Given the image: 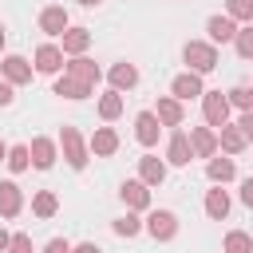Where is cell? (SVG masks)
<instances>
[{
  "mask_svg": "<svg viewBox=\"0 0 253 253\" xmlns=\"http://www.w3.org/2000/svg\"><path fill=\"white\" fill-rule=\"evenodd\" d=\"M166 158H170L174 166H190V158H194V146H190V134H182V130H174V134H170V146H166Z\"/></svg>",
  "mask_w": 253,
  "mask_h": 253,
  "instance_id": "cell-5",
  "label": "cell"
},
{
  "mask_svg": "<svg viewBox=\"0 0 253 253\" xmlns=\"http://www.w3.org/2000/svg\"><path fill=\"white\" fill-rule=\"evenodd\" d=\"M28 150H32V166L51 170V162H55V142H51V138H43V134H40V138H32V146H28Z\"/></svg>",
  "mask_w": 253,
  "mask_h": 253,
  "instance_id": "cell-13",
  "label": "cell"
},
{
  "mask_svg": "<svg viewBox=\"0 0 253 253\" xmlns=\"http://www.w3.org/2000/svg\"><path fill=\"white\" fill-rule=\"evenodd\" d=\"M8 166L20 174V170H28L32 166V150L28 146H8Z\"/></svg>",
  "mask_w": 253,
  "mask_h": 253,
  "instance_id": "cell-28",
  "label": "cell"
},
{
  "mask_svg": "<svg viewBox=\"0 0 253 253\" xmlns=\"http://www.w3.org/2000/svg\"><path fill=\"white\" fill-rule=\"evenodd\" d=\"M158 123L162 126H182V103L178 99H158Z\"/></svg>",
  "mask_w": 253,
  "mask_h": 253,
  "instance_id": "cell-19",
  "label": "cell"
},
{
  "mask_svg": "<svg viewBox=\"0 0 253 253\" xmlns=\"http://www.w3.org/2000/svg\"><path fill=\"white\" fill-rule=\"evenodd\" d=\"M99 115H103V119H119V115H123V95H119V91H107V95L99 99Z\"/></svg>",
  "mask_w": 253,
  "mask_h": 253,
  "instance_id": "cell-25",
  "label": "cell"
},
{
  "mask_svg": "<svg viewBox=\"0 0 253 253\" xmlns=\"http://www.w3.org/2000/svg\"><path fill=\"white\" fill-rule=\"evenodd\" d=\"M8 245H12V233H4V229H0V249H8Z\"/></svg>",
  "mask_w": 253,
  "mask_h": 253,
  "instance_id": "cell-40",
  "label": "cell"
},
{
  "mask_svg": "<svg viewBox=\"0 0 253 253\" xmlns=\"http://www.w3.org/2000/svg\"><path fill=\"white\" fill-rule=\"evenodd\" d=\"M8 253H32V237H28V233H12Z\"/></svg>",
  "mask_w": 253,
  "mask_h": 253,
  "instance_id": "cell-34",
  "label": "cell"
},
{
  "mask_svg": "<svg viewBox=\"0 0 253 253\" xmlns=\"http://www.w3.org/2000/svg\"><path fill=\"white\" fill-rule=\"evenodd\" d=\"M202 111H206V123H210V126H225V119H229V95L206 91V95H202Z\"/></svg>",
  "mask_w": 253,
  "mask_h": 253,
  "instance_id": "cell-3",
  "label": "cell"
},
{
  "mask_svg": "<svg viewBox=\"0 0 253 253\" xmlns=\"http://www.w3.org/2000/svg\"><path fill=\"white\" fill-rule=\"evenodd\" d=\"M138 174H142V182H146V186H158V182L166 178V166H162L158 158H150V154H146V158H138Z\"/></svg>",
  "mask_w": 253,
  "mask_h": 253,
  "instance_id": "cell-21",
  "label": "cell"
},
{
  "mask_svg": "<svg viewBox=\"0 0 253 253\" xmlns=\"http://www.w3.org/2000/svg\"><path fill=\"white\" fill-rule=\"evenodd\" d=\"M237 126H241V130H245V138H249V142H253V111H245V115H241V123H237Z\"/></svg>",
  "mask_w": 253,
  "mask_h": 253,
  "instance_id": "cell-36",
  "label": "cell"
},
{
  "mask_svg": "<svg viewBox=\"0 0 253 253\" xmlns=\"http://www.w3.org/2000/svg\"><path fill=\"white\" fill-rule=\"evenodd\" d=\"M111 83H115V91L134 87V83H138V67H134V63H115V67H111Z\"/></svg>",
  "mask_w": 253,
  "mask_h": 253,
  "instance_id": "cell-20",
  "label": "cell"
},
{
  "mask_svg": "<svg viewBox=\"0 0 253 253\" xmlns=\"http://www.w3.org/2000/svg\"><path fill=\"white\" fill-rule=\"evenodd\" d=\"M55 95H63V99H87V95H91V83H83V79H75V75H63V79L55 83Z\"/></svg>",
  "mask_w": 253,
  "mask_h": 253,
  "instance_id": "cell-17",
  "label": "cell"
},
{
  "mask_svg": "<svg viewBox=\"0 0 253 253\" xmlns=\"http://www.w3.org/2000/svg\"><path fill=\"white\" fill-rule=\"evenodd\" d=\"M59 146H63V158H67V166H71V170H83V166H87V146H83V138H79V130H75V126H63Z\"/></svg>",
  "mask_w": 253,
  "mask_h": 253,
  "instance_id": "cell-2",
  "label": "cell"
},
{
  "mask_svg": "<svg viewBox=\"0 0 253 253\" xmlns=\"http://www.w3.org/2000/svg\"><path fill=\"white\" fill-rule=\"evenodd\" d=\"M138 229H142V221H138L134 213H126V217H119V221H115V233H119V237H134Z\"/></svg>",
  "mask_w": 253,
  "mask_h": 253,
  "instance_id": "cell-32",
  "label": "cell"
},
{
  "mask_svg": "<svg viewBox=\"0 0 253 253\" xmlns=\"http://www.w3.org/2000/svg\"><path fill=\"white\" fill-rule=\"evenodd\" d=\"M229 107L253 111V87H233V91H229Z\"/></svg>",
  "mask_w": 253,
  "mask_h": 253,
  "instance_id": "cell-30",
  "label": "cell"
},
{
  "mask_svg": "<svg viewBox=\"0 0 253 253\" xmlns=\"http://www.w3.org/2000/svg\"><path fill=\"white\" fill-rule=\"evenodd\" d=\"M182 55H186V63L194 67V75H206V71H213V67H217V51H213V43L190 40V43L182 47Z\"/></svg>",
  "mask_w": 253,
  "mask_h": 253,
  "instance_id": "cell-1",
  "label": "cell"
},
{
  "mask_svg": "<svg viewBox=\"0 0 253 253\" xmlns=\"http://www.w3.org/2000/svg\"><path fill=\"white\" fill-rule=\"evenodd\" d=\"M119 198H123L130 210H146V206H150V190H146V182H123V186H119Z\"/></svg>",
  "mask_w": 253,
  "mask_h": 253,
  "instance_id": "cell-11",
  "label": "cell"
},
{
  "mask_svg": "<svg viewBox=\"0 0 253 253\" xmlns=\"http://www.w3.org/2000/svg\"><path fill=\"white\" fill-rule=\"evenodd\" d=\"M229 20H253V0H229Z\"/></svg>",
  "mask_w": 253,
  "mask_h": 253,
  "instance_id": "cell-33",
  "label": "cell"
},
{
  "mask_svg": "<svg viewBox=\"0 0 253 253\" xmlns=\"http://www.w3.org/2000/svg\"><path fill=\"white\" fill-rule=\"evenodd\" d=\"M43 253H71V245H67L63 237H51V241L43 245Z\"/></svg>",
  "mask_w": 253,
  "mask_h": 253,
  "instance_id": "cell-35",
  "label": "cell"
},
{
  "mask_svg": "<svg viewBox=\"0 0 253 253\" xmlns=\"http://www.w3.org/2000/svg\"><path fill=\"white\" fill-rule=\"evenodd\" d=\"M241 202H245V206H253V178H245V182H241Z\"/></svg>",
  "mask_w": 253,
  "mask_h": 253,
  "instance_id": "cell-38",
  "label": "cell"
},
{
  "mask_svg": "<svg viewBox=\"0 0 253 253\" xmlns=\"http://www.w3.org/2000/svg\"><path fill=\"white\" fill-rule=\"evenodd\" d=\"M146 229H150L154 241H170V237L178 233V217H174L170 210H154V213L146 217Z\"/></svg>",
  "mask_w": 253,
  "mask_h": 253,
  "instance_id": "cell-4",
  "label": "cell"
},
{
  "mask_svg": "<svg viewBox=\"0 0 253 253\" xmlns=\"http://www.w3.org/2000/svg\"><path fill=\"white\" fill-rule=\"evenodd\" d=\"M206 174H210L213 182H229V178L237 174V166H233V158H210V166H206Z\"/></svg>",
  "mask_w": 253,
  "mask_h": 253,
  "instance_id": "cell-24",
  "label": "cell"
},
{
  "mask_svg": "<svg viewBox=\"0 0 253 253\" xmlns=\"http://www.w3.org/2000/svg\"><path fill=\"white\" fill-rule=\"evenodd\" d=\"M233 43H237V55H241V59H253V24H249V28H241Z\"/></svg>",
  "mask_w": 253,
  "mask_h": 253,
  "instance_id": "cell-31",
  "label": "cell"
},
{
  "mask_svg": "<svg viewBox=\"0 0 253 253\" xmlns=\"http://www.w3.org/2000/svg\"><path fill=\"white\" fill-rule=\"evenodd\" d=\"M0 162H8V146L4 142H0Z\"/></svg>",
  "mask_w": 253,
  "mask_h": 253,
  "instance_id": "cell-41",
  "label": "cell"
},
{
  "mask_svg": "<svg viewBox=\"0 0 253 253\" xmlns=\"http://www.w3.org/2000/svg\"><path fill=\"white\" fill-rule=\"evenodd\" d=\"M12 99H16V95H12V83H4V79H0V107H8Z\"/></svg>",
  "mask_w": 253,
  "mask_h": 253,
  "instance_id": "cell-37",
  "label": "cell"
},
{
  "mask_svg": "<svg viewBox=\"0 0 253 253\" xmlns=\"http://www.w3.org/2000/svg\"><path fill=\"white\" fill-rule=\"evenodd\" d=\"M59 67H63V47H55V43L36 47V71L51 75V71H59Z\"/></svg>",
  "mask_w": 253,
  "mask_h": 253,
  "instance_id": "cell-7",
  "label": "cell"
},
{
  "mask_svg": "<svg viewBox=\"0 0 253 253\" xmlns=\"http://www.w3.org/2000/svg\"><path fill=\"white\" fill-rule=\"evenodd\" d=\"M40 28H43L47 36H63V32H67V12H63L59 4H55V8H43V12H40Z\"/></svg>",
  "mask_w": 253,
  "mask_h": 253,
  "instance_id": "cell-15",
  "label": "cell"
},
{
  "mask_svg": "<svg viewBox=\"0 0 253 253\" xmlns=\"http://www.w3.org/2000/svg\"><path fill=\"white\" fill-rule=\"evenodd\" d=\"M87 43H91V32H87V28H67V32H63V51H67V55L87 51Z\"/></svg>",
  "mask_w": 253,
  "mask_h": 253,
  "instance_id": "cell-18",
  "label": "cell"
},
{
  "mask_svg": "<svg viewBox=\"0 0 253 253\" xmlns=\"http://www.w3.org/2000/svg\"><path fill=\"white\" fill-rule=\"evenodd\" d=\"M190 146H194L198 158H213V150H217V134H213L210 126H194V130H190Z\"/></svg>",
  "mask_w": 253,
  "mask_h": 253,
  "instance_id": "cell-10",
  "label": "cell"
},
{
  "mask_svg": "<svg viewBox=\"0 0 253 253\" xmlns=\"http://www.w3.org/2000/svg\"><path fill=\"white\" fill-rule=\"evenodd\" d=\"M206 213H210L213 221H221V217L229 213V194H225V190H210V194H206Z\"/></svg>",
  "mask_w": 253,
  "mask_h": 253,
  "instance_id": "cell-22",
  "label": "cell"
},
{
  "mask_svg": "<svg viewBox=\"0 0 253 253\" xmlns=\"http://www.w3.org/2000/svg\"><path fill=\"white\" fill-rule=\"evenodd\" d=\"M245 142H249V138H245V130H241V126H221V146H225L229 154H237Z\"/></svg>",
  "mask_w": 253,
  "mask_h": 253,
  "instance_id": "cell-26",
  "label": "cell"
},
{
  "mask_svg": "<svg viewBox=\"0 0 253 253\" xmlns=\"http://www.w3.org/2000/svg\"><path fill=\"white\" fill-rule=\"evenodd\" d=\"M67 75H75V79H83V83H95V79H99V67H95L91 59H83V55H79V59H71V63H67Z\"/></svg>",
  "mask_w": 253,
  "mask_h": 253,
  "instance_id": "cell-23",
  "label": "cell"
},
{
  "mask_svg": "<svg viewBox=\"0 0 253 253\" xmlns=\"http://www.w3.org/2000/svg\"><path fill=\"white\" fill-rule=\"evenodd\" d=\"M20 206H24L20 186H16V182H0V213H4V217H16Z\"/></svg>",
  "mask_w": 253,
  "mask_h": 253,
  "instance_id": "cell-14",
  "label": "cell"
},
{
  "mask_svg": "<svg viewBox=\"0 0 253 253\" xmlns=\"http://www.w3.org/2000/svg\"><path fill=\"white\" fill-rule=\"evenodd\" d=\"M206 32H210L213 43H229V40H237V24H233L229 16H210V20H206Z\"/></svg>",
  "mask_w": 253,
  "mask_h": 253,
  "instance_id": "cell-6",
  "label": "cell"
},
{
  "mask_svg": "<svg viewBox=\"0 0 253 253\" xmlns=\"http://www.w3.org/2000/svg\"><path fill=\"white\" fill-rule=\"evenodd\" d=\"M0 71H4V83H28V79H32V63H28L24 55H8V59L0 63Z\"/></svg>",
  "mask_w": 253,
  "mask_h": 253,
  "instance_id": "cell-8",
  "label": "cell"
},
{
  "mask_svg": "<svg viewBox=\"0 0 253 253\" xmlns=\"http://www.w3.org/2000/svg\"><path fill=\"white\" fill-rule=\"evenodd\" d=\"M79 4H87V8H95V4H99V0H79Z\"/></svg>",
  "mask_w": 253,
  "mask_h": 253,
  "instance_id": "cell-42",
  "label": "cell"
},
{
  "mask_svg": "<svg viewBox=\"0 0 253 253\" xmlns=\"http://www.w3.org/2000/svg\"><path fill=\"white\" fill-rule=\"evenodd\" d=\"M71 253H103V249H99V245H91V241H83V245H75Z\"/></svg>",
  "mask_w": 253,
  "mask_h": 253,
  "instance_id": "cell-39",
  "label": "cell"
},
{
  "mask_svg": "<svg viewBox=\"0 0 253 253\" xmlns=\"http://www.w3.org/2000/svg\"><path fill=\"white\" fill-rule=\"evenodd\" d=\"M91 150H95L99 158H107V154H115V150H119V134H115L111 126H99V130L91 134Z\"/></svg>",
  "mask_w": 253,
  "mask_h": 253,
  "instance_id": "cell-16",
  "label": "cell"
},
{
  "mask_svg": "<svg viewBox=\"0 0 253 253\" xmlns=\"http://www.w3.org/2000/svg\"><path fill=\"white\" fill-rule=\"evenodd\" d=\"M0 47H4V24H0Z\"/></svg>",
  "mask_w": 253,
  "mask_h": 253,
  "instance_id": "cell-43",
  "label": "cell"
},
{
  "mask_svg": "<svg viewBox=\"0 0 253 253\" xmlns=\"http://www.w3.org/2000/svg\"><path fill=\"white\" fill-rule=\"evenodd\" d=\"M134 134H138L142 146H154V142H158V115H154V111H142V115L134 119Z\"/></svg>",
  "mask_w": 253,
  "mask_h": 253,
  "instance_id": "cell-12",
  "label": "cell"
},
{
  "mask_svg": "<svg viewBox=\"0 0 253 253\" xmlns=\"http://www.w3.org/2000/svg\"><path fill=\"white\" fill-rule=\"evenodd\" d=\"M170 91H174V99H198V95H206V91H202V75H194V71L174 75Z\"/></svg>",
  "mask_w": 253,
  "mask_h": 253,
  "instance_id": "cell-9",
  "label": "cell"
},
{
  "mask_svg": "<svg viewBox=\"0 0 253 253\" xmlns=\"http://www.w3.org/2000/svg\"><path fill=\"white\" fill-rule=\"evenodd\" d=\"M32 210H36L40 217H51V213L59 210V202H55V194H47V190H43V194H36V198H32Z\"/></svg>",
  "mask_w": 253,
  "mask_h": 253,
  "instance_id": "cell-29",
  "label": "cell"
},
{
  "mask_svg": "<svg viewBox=\"0 0 253 253\" xmlns=\"http://www.w3.org/2000/svg\"><path fill=\"white\" fill-rule=\"evenodd\" d=\"M225 253H253V237H249V233H241V229L225 233Z\"/></svg>",
  "mask_w": 253,
  "mask_h": 253,
  "instance_id": "cell-27",
  "label": "cell"
}]
</instances>
